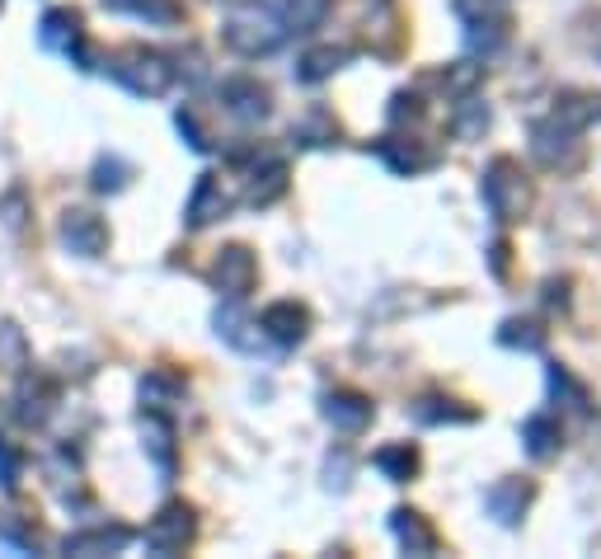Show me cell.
<instances>
[{"label":"cell","mask_w":601,"mask_h":559,"mask_svg":"<svg viewBox=\"0 0 601 559\" xmlns=\"http://www.w3.org/2000/svg\"><path fill=\"white\" fill-rule=\"evenodd\" d=\"M484 202L493 207V217H503V221L526 217V207H532V184H526L517 161H493V169L484 174Z\"/></svg>","instance_id":"6da1fadb"},{"label":"cell","mask_w":601,"mask_h":559,"mask_svg":"<svg viewBox=\"0 0 601 559\" xmlns=\"http://www.w3.org/2000/svg\"><path fill=\"white\" fill-rule=\"evenodd\" d=\"M113 76L128 85V90H136V95H165L170 80H174L165 57H155V52H132V57H122L113 66Z\"/></svg>","instance_id":"7a4b0ae2"},{"label":"cell","mask_w":601,"mask_h":559,"mask_svg":"<svg viewBox=\"0 0 601 559\" xmlns=\"http://www.w3.org/2000/svg\"><path fill=\"white\" fill-rule=\"evenodd\" d=\"M211 277H217V287L226 296H244L254 287V277H259V264H254V254L244 250V244H231V250H221L217 259V268H211Z\"/></svg>","instance_id":"3957f363"},{"label":"cell","mask_w":601,"mask_h":559,"mask_svg":"<svg viewBox=\"0 0 601 559\" xmlns=\"http://www.w3.org/2000/svg\"><path fill=\"white\" fill-rule=\"evenodd\" d=\"M188 536H193V513L174 503V508H165V513L146 527V546H151L155 555H174V550L188 546Z\"/></svg>","instance_id":"277c9868"},{"label":"cell","mask_w":601,"mask_h":559,"mask_svg":"<svg viewBox=\"0 0 601 559\" xmlns=\"http://www.w3.org/2000/svg\"><path fill=\"white\" fill-rule=\"evenodd\" d=\"M62 240L70 244V254L95 259V254H103V244H109V231H103V221L90 217V212H66V221H62Z\"/></svg>","instance_id":"5b68a950"},{"label":"cell","mask_w":601,"mask_h":559,"mask_svg":"<svg viewBox=\"0 0 601 559\" xmlns=\"http://www.w3.org/2000/svg\"><path fill=\"white\" fill-rule=\"evenodd\" d=\"M39 39H43V47L66 52V57H70V52L80 47V14L76 10H47Z\"/></svg>","instance_id":"8992f818"},{"label":"cell","mask_w":601,"mask_h":559,"mask_svg":"<svg viewBox=\"0 0 601 559\" xmlns=\"http://www.w3.org/2000/svg\"><path fill=\"white\" fill-rule=\"evenodd\" d=\"M325 418H329L334 428H343V432H358V428L371 424V405H367L362 395H352V391H334L325 399Z\"/></svg>","instance_id":"52a82bcc"},{"label":"cell","mask_w":601,"mask_h":559,"mask_svg":"<svg viewBox=\"0 0 601 559\" xmlns=\"http://www.w3.org/2000/svg\"><path fill=\"white\" fill-rule=\"evenodd\" d=\"M306 310H300L296 302H277V306H269L263 310V329L277 339V343H300L306 339Z\"/></svg>","instance_id":"ba28073f"},{"label":"cell","mask_w":601,"mask_h":559,"mask_svg":"<svg viewBox=\"0 0 601 559\" xmlns=\"http://www.w3.org/2000/svg\"><path fill=\"white\" fill-rule=\"evenodd\" d=\"M221 212H226V194H221L217 174H203L198 194H193V202H188V221L193 226H207V221H217Z\"/></svg>","instance_id":"9c48e42d"},{"label":"cell","mask_w":601,"mask_h":559,"mask_svg":"<svg viewBox=\"0 0 601 559\" xmlns=\"http://www.w3.org/2000/svg\"><path fill=\"white\" fill-rule=\"evenodd\" d=\"M118 546H128L122 527H95V531L66 536V555H95V550H118Z\"/></svg>","instance_id":"30bf717a"},{"label":"cell","mask_w":601,"mask_h":559,"mask_svg":"<svg viewBox=\"0 0 601 559\" xmlns=\"http://www.w3.org/2000/svg\"><path fill=\"white\" fill-rule=\"evenodd\" d=\"M103 6L128 10V14H136V20H151V24H174V20H179V6H174V0H103Z\"/></svg>","instance_id":"8fae6325"},{"label":"cell","mask_w":601,"mask_h":559,"mask_svg":"<svg viewBox=\"0 0 601 559\" xmlns=\"http://www.w3.org/2000/svg\"><path fill=\"white\" fill-rule=\"evenodd\" d=\"M226 99H231V109H236L240 118H263V113H269V95H263L254 80L226 85Z\"/></svg>","instance_id":"7c38bea8"},{"label":"cell","mask_w":601,"mask_h":559,"mask_svg":"<svg viewBox=\"0 0 601 559\" xmlns=\"http://www.w3.org/2000/svg\"><path fill=\"white\" fill-rule=\"evenodd\" d=\"M395 536H400L409 550H433V546H437V536L423 527L418 513H395Z\"/></svg>","instance_id":"4fadbf2b"},{"label":"cell","mask_w":601,"mask_h":559,"mask_svg":"<svg viewBox=\"0 0 601 559\" xmlns=\"http://www.w3.org/2000/svg\"><path fill=\"white\" fill-rule=\"evenodd\" d=\"M376 465H381L391 480H409L414 465H418V457H414L409 447H391V451H381V457H376Z\"/></svg>","instance_id":"5bb4252c"},{"label":"cell","mask_w":601,"mask_h":559,"mask_svg":"<svg viewBox=\"0 0 601 559\" xmlns=\"http://www.w3.org/2000/svg\"><path fill=\"white\" fill-rule=\"evenodd\" d=\"M526 438H532V457H555L559 432L550 428V418H532V424H526Z\"/></svg>","instance_id":"9a60e30c"},{"label":"cell","mask_w":601,"mask_h":559,"mask_svg":"<svg viewBox=\"0 0 601 559\" xmlns=\"http://www.w3.org/2000/svg\"><path fill=\"white\" fill-rule=\"evenodd\" d=\"M339 62H343V52H315V57H306V72H300V76H306V80H325Z\"/></svg>","instance_id":"2e32d148"},{"label":"cell","mask_w":601,"mask_h":559,"mask_svg":"<svg viewBox=\"0 0 601 559\" xmlns=\"http://www.w3.org/2000/svg\"><path fill=\"white\" fill-rule=\"evenodd\" d=\"M325 6H329V0H287V14L296 24H315L325 14Z\"/></svg>","instance_id":"e0dca14e"}]
</instances>
